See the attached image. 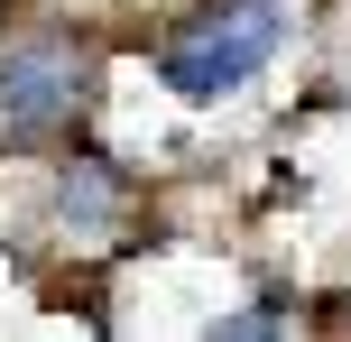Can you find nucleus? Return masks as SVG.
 I'll use <instances>...</instances> for the list:
<instances>
[{"mask_svg":"<svg viewBox=\"0 0 351 342\" xmlns=\"http://www.w3.org/2000/svg\"><path fill=\"white\" fill-rule=\"evenodd\" d=\"M65 213L84 222V232H102V213H111V176L102 167H65Z\"/></svg>","mask_w":351,"mask_h":342,"instance_id":"nucleus-3","label":"nucleus"},{"mask_svg":"<svg viewBox=\"0 0 351 342\" xmlns=\"http://www.w3.org/2000/svg\"><path fill=\"white\" fill-rule=\"evenodd\" d=\"M65 102H74V56L65 47H19L0 65V121L10 130H47Z\"/></svg>","mask_w":351,"mask_h":342,"instance_id":"nucleus-2","label":"nucleus"},{"mask_svg":"<svg viewBox=\"0 0 351 342\" xmlns=\"http://www.w3.org/2000/svg\"><path fill=\"white\" fill-rule=\"evenodd\" d=\"M278 37H287V10H278V0H222L204 28H185V37L167 47L158 74H167L176 102H222V93L250 84V74H268Z\"/></svg>","mask_w":351,"mask_h":342,"instance_id":"nucleus-1","label":"nucleus"}]
</instances>
